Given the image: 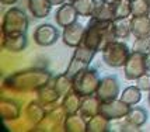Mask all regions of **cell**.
<instances>
[{"label": "cell", "mask_w": 150, "mask_h": 132, "mask_svg": "<svg viewBox=\"0 0 150 132\" xmlns=\"http://www.w3.org/2000/svg\"><path fill=\"white\" fill-rule=\"evenodd\" d=\"M115 40L118 38L114 21H101L91 17V20L88 21V24L86 27L84 38L81 44L98 52V51H103L110 42Z\"/></svg>", "instance_id": "1"}, {"label": "cell", "mask_w": 150, "mask_h": 132, "mask_svg": "<svg viewBox=\"0 0 150 132\" xmlns=\"http://www.w3.org/2000/svg\"><path fill=\"white\" fill-rule=\"evenodd\" d=\"M51 73L48 70L41 69H33V70H23L14 75H10L6 79L4 84L6 87H10L13 90L20 92H30V90H38L41 87L49 83Z\"/></svg>", "instance_id": "2"}, {"label": "cell", "mask_w": 150, "mask_h": 132, "mask_svg": "<svg viewBox=\"0 0 150 132\" xmlns=\"http://www.w3.org/2000/svg\"><path fill=\"white\" fill-rule=\"evenodd\" d=\"M100 82H101V77H100L97 70L87 67L84 70L79 72L73 77V90L77 94H80L81 97L96 94Z\"/></svg>", "instance_id": "3"}, {"label": "cell", "mask_w": 150, "mask_h": 132, "mask_svg": "<svg viewBox=\"0 0 150 132\" xmlns=\"http://www.w3.org/2000/svg\"><path fill=\"white\" fill-rule=\"evenodd\" d=\"M27 30H28V18L23 10L13 7L6 11L1 24L3 35H20L25 34Z\"/></svg>", "instance_id": "4"}, {"label": "cell", "mask_w": 150, "mask_h": 132, "mask_svg": "<svg viewBox=\"0 0 150 132\" xmlns=\"http://www.w3.org/2000/svg\"><path fill=\"white\" fill-rule=\"evenodd\" d=\"M131 55V49L124 41L115 40L103 49V60L111 67H124Z\"/></svg>", "instance_id": "5"}, {"label": "cell", "mask_w": 150, "mask_h": 132, "mask_svg": "<svg viewBox=\"0 0 150 132\" xmlns=\"http://www.w3.org/2000/svg\"><path fill=\"white\" fill-rule=\"evenodd\" d=\"M150 69V55L132 51L129 58L124 65V75L128 80H136Z\"/></svg>", "instance_id": "6"}, {"label": "cell", "mask_w": 150, "mask_h": 132, "mask_svg": "<svg viewBox=\"0 0 150 132\" xmlns=\"http://www.w3.org/2000/svg\"><path fill=\"white\" fill-rule=\"evenodd\" d=\"M94 55H96V51L87 48L84 44H80L79 46L74 48V53H73L72 59L69 62V66H67L65 73L69 77L73 79L79 72L84 70V69H87L90 66Z\"/></svg>", "instance_id": "7"}, {"label": "cell", "mask_w": 150, "mask_h": 132, "mask_svg": "<svg viewBox=\"0 0 150 132\" xmlns=\"http://www.w3.org/2000/svg\"><path fill=\"white\" fill-rule=\"evenodd\" d=\"M129 110H131L129 104H126L121 99H115L110 100V101H103L101 108H100V114L104 115L105 118H108L110 121H115V119L125 118L128 115Z\"/></svg>", "instance_id": "8"}, {"label": "cell", "mask_w": 150, "mask_h": 132, "mask_svg": "<svg viewBox=\"0 0 150 132\" xmlns=\"http://www.w3.org/2000/svg\"><path fill=\"white\" fill-rule=\"evenodd\" d=\"M96 94L98 96V99L101 101H110V100H115L118 99L119 94V83H118V79L114 77V76H107V77H103L100 84H98V89Z\"/></svg>", "instance_id": "9"}, {"label": "cell", "mask_w": 150, "mask_h": 132, "mask_svg": "<svg viewBox=\"0 0 150 132\" xmlns=\"http://www.w3.org/2000/svg\"><path fill=\"white\" fill-rule=\"evenodd\" d=\"M34 42L39 46H51L59 38L58 30L51 24H41L34 31Z\"/></svg>", "instance_id": "10"}, {"label": "cell", "mask_w": 150, "mask_h": 132, "mask_svg": "<svg viewBox=\"0 0 150 132\" xmlns=\"http://www.w3.org/2000/svg\"><path fill=\"white\" fill-rule=\"evenodd\" d=\"M84 33H86V28L76 21V23L70 24L69 27L63 28L62 40L65 42V45L70 46V48H76V46H79L83 42Z\"/></svg>", "instance_id": "11"}, {"label": "cell", "mask_w": 150, "mask_h": 132, "mask_svg": "<svg viewBox=\"0 0 150 132\" xmlns=\"http://www.w3.org/2000/svg\"><path fill=\"white\" fill-rule=\"evenodd\" d=\"M77 16H79V13L76 11L74 6H73L72 3L66 1V3H63L58 9V11L55 14V21H56V24L59 27L66 28V27H69L70 24L77 21Z\"/></svg>", "instance_id": "12"}, {"label": "cell", "mask_w": 150, "mask_h": 132, "mask_svg": "<svg viewBox=\"0 0 150 132\" xmlns=\"http://www.w3.org/2000/svg\"><path fill=\"white\" fill-rule=\"evenodd\" d=\"M101 100L98 99L97 94H90V96H84L81 99V106H80V111L79 114L83 115L86 119L91 118L94 115L100 114V108H101Z\"/></svg>", "instance_id": "13"}, {"label": "cell", "mask_w": 150, "mask_h": 132, "mask_svg": "<svg viewBox=\"0 0 150 132\" xmlns=\"http://www.w3.org/2000/svg\"><path fill=\"white\" fill-rule=\"evenodd\" d=\"M3 48L8 52H21L24 51L27 46V37L25 34H20V35H3Z\"/></svg>", "instance_id": "14"}, {"label": "cell", "mask_w": 150, "mask_h": 132, "mask_svg": "<svg viewBox=\"0 0 150 132\" xmlns=\"http://www.w3.org/2000/svg\"><path fill=\"white\" fill-rule=\"evenodd\" d=\"M131 33L135 38L150 35V18L147 16H139L131 18Z\"/></svg>", "instance_id": "15"}, {"label": "cell", "mask_w": 150, "mask_h": 132, "mask_svg": "<svg viewBox=\"0 0 150 132\" xmlns=\"http://www.w3.org/2000/svg\"><path fill=\"white\" fill-rule=\"evenodd\" d=\"M59 97H60V94L53 87V83H51V84L48 83L44 87H41V89L37 90V100H38L41 104H44L45 107L53 106L59 100Z\"/></svg>", "instance_id": "16"}, {"label": "cell", "mask_w": 150, "mask_h": 132, "mask_svg": "<svg viewBox=\"0 0 150 132\" xmlns=\"http://www.w3.org/2000/svg\"><path fill=\"white\" fill-rule=\"evenodd\" d=\"M63 128L67 132H84L87 131V121L80 114H70L67 115L63 122Z\"/></svg>", "instance_id": "17"}, {"label": "cell", "mask_w": 150, "mask_h": 132, "mask_svg": "<svg viewBox=\"0 0 150 132\" xmlns=\"http://www.w3.org/2000/svg\"><path fill=\"white\" fill-rule=\"evenodd\" d=\"M81 96L77 94L74 90H70V92L65 94L63 97V101H62V107L66 111L67 115L70 114H77L80 111V106H81Z\"/></svg>", "instance_id": "18"}, {"label": "cell", "mask_w": 150, "mask_h": 132, "mask_svg": "<svg viewBox=\"0 0 150 132\" xmlns=\"http://www.w3.org/2000/svg\"><path fill=\"white\" fill-rule=\"evenodd\" d=\"M28 9L35 18H45L51 13L52 4L49 0H28Z\"/></svg>", "instance_id": "19"}, {"label": "cell", "mask_w": 150, "mask_h": 132, "mask_svg": "<svg viewBox=\"0 0 150 132\" xmlns=\"http://www.w3.org/2000/svg\"><path fill=\"white\" fill-rule=\"evenodd\" d=\"M25 112H27L28 119L33 122L34 125H38L39 122L45 118V115L48 111H46V107L44 106V104H41L38 100H35V101H33V103L28 104Z\"/></svg>", "instance_id": "20"}, {"label": "cell", "mask_w": 150, "mask_h": 132, "mask_svg": "<svg viewBox=\"0 0 150 132\" xmlns=\"http://www.w3.org/2000/svg\"><path fill=\"white\" fill-rule=\"evenodd\" d=\"M111 121L105 118L104 115L97 114L87 119V132H107L111 128Z\"/></svg>", "instance_id": "21"}, {"label": "cell", "mask_w": 150, "mask_h": 132, "mask_svg": "<svg viewBox=\"0 0 150 132\" xmlns=\"http://www.w3.org/2000/svg\"><path fill=\"white\" fill-rule=\"evenodd\" d=\"M0 114H1V118L6 119V121L16 119L20 117V107L13 100L4 99L0 103Z\"/></svg>", "instance_id": "22"}, {"label": "cell", "mask_w": 150, "mask_h": 132, "mask_svg": "<svg viewBox=\"0 0 150 132\" xmlns=\"http://www.w3.org/2000/svg\"><path fill=\"white\" fill-rule=\"evenodd\" d=\"M72 4L81 17H93L97 7V0H73Z\"/></svg>", "instance_id": "23"}, {"label": "cell", "mask_w": 150, "mask_h": 132, "mask_svg": "<svg viewBox=\"0 0 150 132\" xmlns=\"http://www.w3.org/2000/svg\"><path fill=\"white\" fill-rule=\"evenodd\" d=\"M125 119L128 121V122H131L133 125L136 126H143L146 124V121H147V112L144 108L142 107H131V110L128 112V115L125 117Z\"/></svg>", "instance_id": "24"}, {"label": "cell", "mask_w": 150, "mask_h": 132, "mask_svg": "<svg viewBox=\"0 0 150 132\" xmlns=\"http://www.w3.org/2000/svg\"><path fill=\"white\" fill-rule=\"evenodd\" d=\"M119 99L122 100V101H125L126 104H129L131 107L136 106L137 103L142 100V90L137 86H129L121 93Z\"/></svg>", "instance_id": "25"}, {"label": "cell", "mask_w": 150, "mask_h": 132, "mask_svg": "<svg viewBox=\"0 0 150 132\" xmlns=\"http://www.w3.org/2000/svg\"><path fill=\"white\" fill-rule=\"evenodd\" d=\"M53 87L56 89V92L60 94V96H65L67 93L73 90V79L69 77L66 73H62V75H58L55 77V82H53Z\"/></svg>", "instance_id": "26"}, {"label": "cell", "mask_w": 150, "mask_h": 132, "mask_svg": "<svg viewBox=\"0 0 150 132\" xmlns=\"http://www.w3.org/2000/svg\"><path fill=\"white\" fill-rule=\"evenodd\" d=\"M129 16H132L131 0H117L114 6V20L128 18Z\"/></svg>", "instance_id": "27"}, {"label": "cell", "mask_w": 150, "mask_h": 132, "mask_svg": "<svg viewBox=\"0 0 150 132\" xmlns=\"http://www.w3.org/2000/svg\"><path fill=\"white\" fill-rule=\"evenodd\" d=\"M114 26H115V33H117V38L122 40L126 38L131 33V20L128 18H119V20H114Z\"/></svg>", "instance_id": "28"}, {"label": "cell", "mask_w": 150, "mask_h": 132, "mask_svg": "<svg viewBox=\"0 0 150 132\" xmlns=\"http://www.w3.org/2000/svg\"><path fill=\"white\" fill-rule=\"evenodd\" d=\"M131 7L133 17L147 16L150 10V1L149 0H131Z\"/></svg>", "instance_id": "29"}, {"label": "cell", "mask_w": 150, "mask_h": 132, "mask_svg": "<svg viewBox=\"0 0 150 132\" xmlns=\"http://www.w3.org/2000/svg\"><path fill=\"white\" fill-rule=\"evenodd\" d=\"M132 51L149 53V55H150V35L136 38V40H135V42H133V46H132Z\"/></svg>", "instance_id": "30"}, {"label": "cell", "mask_w": 150, "mask_h": 132, "mask_svg": "<svg viewBox=\"0 0 150 132\" xmlns=\"http://www.w3.org/2000/svg\"><path fill=\"white\" fill-rule=\"evenodd\" d=\"M136 86L142 92H150V73H144L136 79Z\"/></svg>", "instance_id": "31"}, {"label": "cell", "mask_w": 150, "mask_h": 132, "mask_svg": "<svg viewBox=\"0 0 150 132\" xmlns=\"http://www.w3.org/2000/svg\"><path fill=\"white\" fill-rule=\"evenodd\" d=\"M52 6H62L63 3H66V0H49Z\"/></svg>", "instance_id": "32"}, {"label": "cell", "mask_w": 150, "mask_h": 132, "mask_svg": "<svg viewBox=\"0 0 150 132\" xmlns=\"http://www.w3.org/2000/svg\"><path fill=\"white\" fill-rule=\"evenodd\" d=\"M0 1H1V4H4V6H11L17 0H0Z\"/></svg>", "instance_id": "33"}, {"label": "cell", "mask_w": 150, "mask_h": 132, "mask_svg": "<svg viewBox=\"0 0 150 132\" xmlns=\"http://www.w3.org/2000/svg\"><path fill=\"white\" fill-rule=\"evenodd\" d=\"M149 106H150V92H149Z\"/></svg>", "instance_id": "34"}, {"label": "cell", "mask_w": 150, "mask_h": 132, "mask_svg": "<svg viewBox=\"0 0 150 132\" xmlns=\"http://www.w3.org/2000/svg\"><path fill=\"white\" fill-rule=\"evenodd\" d=\"M147 17H149V18H150V10H149V13H147Z\"/></svg>", "instance_id": "35"}, {"label": "cell", "mask_w": 150, "mask_h": 132, "mask_svg": "<svg viewBox=\"0 0 150 132\" xmlns=\"http://www.w3.org/2000/svg\"><path fill=\"white\" fill-rule=\"evenodd\" d=\"M66 1H69V3H72V1H73V0H66Z\"/></svg>", "instance_id": "36"}, {"label": "cell", "mask_w": 150, "mask_h": 132, "mask_svg": "<svg viewBox=\"0 0 150 132\" xmlns=\"http://www.w3.org/2000/svg\"><path fill=\"white\" fill-rule=\"evenodd\" d=\"M97 1H98V0H97Z\"/></svg>", "instance_id": "37"}, {"label": "cell", "mask_w": 150, "mask_h": 132, "mask_svg": "<svg viewBox=\"0 0 150 132\" xmlns=\"http://www.w3.org/2000/svg\"><path fill=\"white\" fill-rule=\"evenodd\" d=\"M149 1H150V0H149Z\"/></svg>", "instance_id": "38"}]
</instances>
